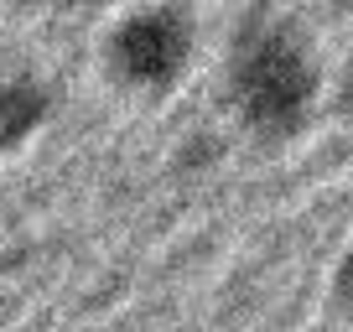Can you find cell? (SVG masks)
<instances>
[{
	"mask_svg": "<svg viewBox=\"0 0 353 332\" xmlns=\"http://www.w3.org/2000/svg\"><path fill=\"white\" fill-rule=\"evenodd\" d=\"M332 291H338V301L353 311V244H348V255L338 260V276H332Z\"/></svg>",
	"mask_w": 353,
	"mask_h": 332,
	"instance_id": "4",
	"label": "cell"
},
{
	"mask_svg": "<svg viewBox=\"0 0 353 332\" xmlns=\"http://www.w3.org/2000/svg\"><path fill=\"white\" fill-rule=\"evenodd\" d=\"M198 57V21L182 0H156L120 16L104 37V73L130 94L161 99L188 78Z\"/></svg>",
	"mask_w": 353,
	"mask_h": 332,
	"instance_id": "2",
	"label": "cell"
},
{
	"mask_svg": "<svg viewBox=\"0 0 353 332\" xmlns=\"http://www.w3.org/2000/svg\"><path fill=\"white\" fill-rule=\"evenodd\" d=\"M52 120V89L37 73L0 78V156L21 151L42 125Z\"/></svg>",
	"mask_w": 353,
	"mask_h": 332,
	"instance_id": "3",
	"label": "cell"
},
{
	"mask_svg": "<svg viewBox=\"0 0 353 332\" xmlns=\"http://www.w3.org/2000/svg\"><path fill=\"white\" fill-rule=\"evenodd\" d=\"M338 104H343V114L353 120V57H348V68H343V78H338Z\"/></svg>",
	"mask_w": 353,
	"mask_h": 332,
	"instance_id": "5",
	"label": "cell"
},
{
	"mask_svg": "<svg viewBox=\"0 0 353 332\" xmlns=\"http://www.w3.org/2000/svg\"><path fill=\"white\" fill-rule=\"evenodd\" d=\"M52 6H99V0H52Z\"/></svg>",
	"mask_w": 353,
	"mask_h": 332,
	"instance_id": "6",
	"label": "cell"
},
{
	"mask_svg": "<svg viewBox=\"0 0 353 332\" xmlns=\"http://www.w3.org/2000/svg\"><path fill=\"white\" fill-rule=\"evenodd\" d=\"M229 104L254 141H291L312 125L322 99V63L307 32L281 16L250 21L229 47Z\"/></svg>",
	"mask_w": 353,
	"mask_h": 332,
	"instance_id": "1",
	"label": "cell"
},
{
	"mask_svg": "<svg viewBox=\"0 0 353 332\" xmlns=\"http://www.w3.org/2000/svg\"><path fill=\"white\" fill-rule=\"evenodd\" d=\"M327 6H338V11H353V0H327Z\"/></svg>",
	"mask_w": 353,
	"mask_h": 332,
	"instance_id": "7",
	"label": "cell"
}]
</instances>
